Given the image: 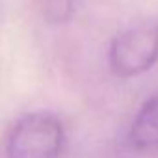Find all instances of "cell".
I'll return each instance as SVG.
<instances>
[{"label": "cell", "instance_id": "obj_1", "mask_svg": "<svg viewBox=\"0 0 158 158\" xmlns=\"http://www.w3.org/2000/svg\"><path fill=\"white\" fill-rule=\"evenodd\" d=\"M65 141L61 121L48 112L21 117L8 138V158H58Z\"/></svg>", "mask_w": 158, "mask_h": 158}, {"label": "cell", "instance_id": "obj_2", "mask_svg": "<svg viewBox=\"0 0 158 158\" xmlns=\"http://www.w3.org/2000/svg\"><path fill=\"white\" fill-rule=\"evenodd\" d=\"M158 61V24L139 23L117 34L110 45L108 63L115 76L132 78Z\"/></svg>", "mask_w": 158, "mask_h": 158}, {"label": "cell", "instance_id": "obj_3", "mask_svg": "<svg viewBox=\"0 0 158 158\" xmlns=\"http://www.w3.org/2000/svg\"><path fill=\"white\" fill-rule=\"evenodd\" d=\"M128 139L138 151H158V95L139 108L130 125Z\"/></svg>", "mask_w": 158, "mask_h": 158}]
</instances>
